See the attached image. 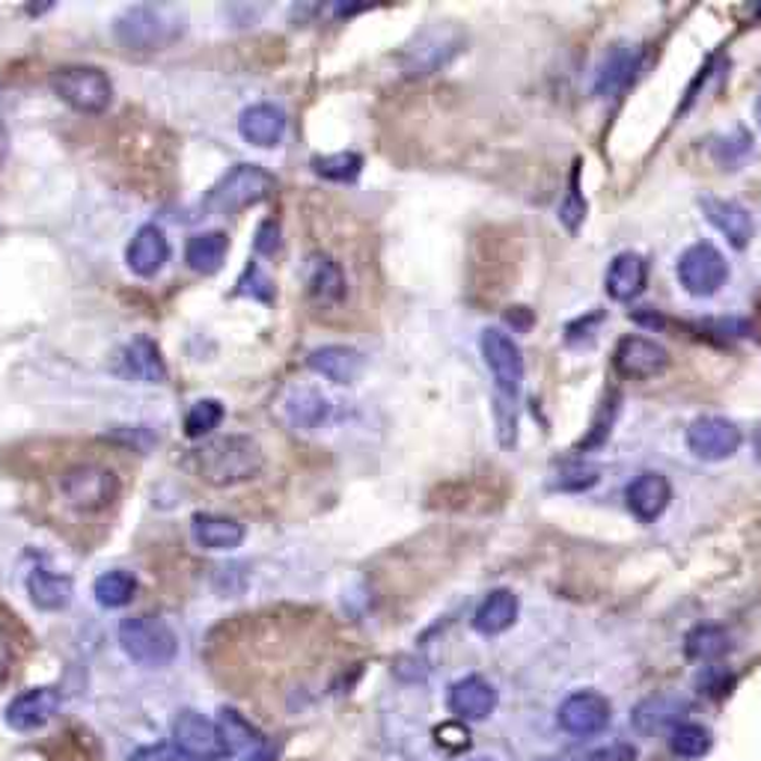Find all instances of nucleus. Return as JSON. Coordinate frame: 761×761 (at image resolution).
<instances>
[{"label":"nucleus","mask_w":761,"mask_h":761,"mask_svg":"<svg viewBox=\"0 0 761 761\" xmlns=\"http://www.w3.org/2000/svg\"><path fill=\"white\" fill-rule=\"evenodd\" d=\"M182 464L185 471H190V476H197L212 488H233L241 482L257 479L265 467V456L253 437L224 435L190 449Z\"/></svg>","instance_id":"1"},{"label":"nucleus","mask_w":761,"mask_h":761,"mask_svg":"<svg viewBox=\"0 0 761 761\" xmlns=\"http://www.w3.org/2000/svg\"><path fill=\"white\" fill-rule=\"evenodd\" d=\"M479 351L491 372L497 390V426L500 444L515 447L517 437V396L524 387V351L503 327H485L479 336Z\"/></svg>","instance_id":"2"},{"label":"nucleus","mask_w":761,"mask_h":761,"mask_svg":"<svg viewBox=\"0 0 761 761\" xmlns=\"http://www.w3.org/2000/svg\"><path fill=\"white\" fill-rule=\"evenodd\" d=\"M182 18L161 7H132L113 22L116 42L128 51H161L182 36Z\"/></svg>","instance_id":"3"},{"label":"nucleus","mask_w":761,"mask_h":761,"mask_svg":"<svg viewBox=\"0 0 761 761\" xmlns=\"http://www.w3.org/2000/svg\"><path fill=\"white\" fill-rule=\"evenodd\" d=\"M116 637H120L125 654L149 670H161V666L173 663L176 651H179V639L173 634V627L155 616L125 619Z\"/></svg>","instance_id":"4"},{"label":"nucleus","mask_w":761,"mask_h":761,"mask_svg":"<svg viewBox=\"0 0 761 761\" xmlns=\"http://www.w3.org/2000/svg\"><path fill=\"white\" fill-rule=\"evenodd\" d=\"M60 494L75 512H104L120 497V476L101 464H75L60 476Z\"/></svg>","instance_id":"5"},{"label":"nucleus","mask_w":761,"mask_h":761,"mask_svg":"<svg viewBox=\"0 0 761 761\" xmlns=\"http://www.w3.org/2000/svg\"><path fill=\"white\" fill-rule=\"evenodd\" d=\"M51 90L72 111L99 116L111 108L113 84L111 78L96 66H63L51 78Z\"/></svg>","instance_id":"6"},{"label":"nucleus","mask_w":761,"mask_h":761,"mask_svg":"<svg viewBox=\"0 0 761 761\" xmlns=\"http://www.w3.org/2000/svg\"><path fill=\"white\" fill-rule=\"evenodd\" d=\"M274 188H277V179L271 176L269 170L257 167V164H238L209 190L205 209L217 214L245 212L247 205L271 197Z\"/></svg>","instance_id":"7"},{"label":"nucleus","mask_w":761,"mask_h":761,"mask_svg":"<svg viewBox=\"0 0 761 761\" xmlns=\"http://www.w3.org/2000/svg\"><path fill=\"white\" fill-rule=\"evenodd\" d=\"M464 48V36L452 24H428L426 30L414 36V42L404 48L402 72L411 78L435 75L447 66L452 57Z\"/></svg>","instance_id":"8"},{"label":"nucleus","mask_w":761,"mask_h":761,"mask_svg":"<svg viewBox=\"0 0 761 761\" xmlns=\"http://www.w3.org/2000/svg\"><path fill=\"white\" fill-rule=\"evenodd\" d=\"M173 738L185 759L194 761H224L233 752L229 735L209 716L197 711H182L173 723Z\"/></svg>","instance_id":"9"},{"label":"nucleus","mask_w":761,"mask_h":761,"mask_svg":"<svg viewBox=\"0 0 761 761\" xmlns=\"http://www.w3.org/2000/svg\"><path fill=\"white\" fill-rule=\"evenodd\" d=\"M675 271H678V283L684 286V291L694 295V298H711L728 280L726 257L708 241L687 247Z\"/></svg>","instance_id":"10"},{"label":"nucleus","mask_w":761,"mask_h":761,"mask_svg":"<svg viewBox=\"0 0 761 761\" xmlns=\"http://www.w3.org/2000/svg\"><path fill=\"white\" fill-rule=\"evenodd\" d=\"M613 366L627 380L658 378L670 370V351L649 336H622L613 351Z\"/></svg>","instance_id":"11"},{"label":"nucleus","mask_w":761,"mask_h":761,"mask_svg":"<svg viewBox=\"0 0 761 761\" xmlns=\"http://www.w3.org/2000/svg\"><path fill=\"white\" fill-rule=\"evenodd\" d=\"M740 428L726 416H699L687 428V447L696 459L726 461L740 449Z\"/></svg>","instance_id":"12"},{"label":"nucleus","mask_w":761,"mask_h":761,"mask_svg":"<svg viewBox=\"0 0 761 761\" xmlns=\"http://www.w3.org/2000/svg\"><path fill=\"white\" fill-rule=\"evenodd\" d=\"M610 720H613L610 699L595 690H577L560 706V726L577 738H592L598 732H604Z\"/></svg>","instance_id":"13"},{"label":"nucleus","mask_w":761,"mask_h":761,"mask_svg":"<svg viewBox=\"0 0 761 761\" xmlns=\"http://www.w3.org/2000/svg\"><path fill=\"white\" fill-rule=\"evenodd\" d=\"M699 205H702V214L708 217V224L714 226L716 233H723L735 250H744V247L750 245L752 236H756V221H752V214L740 202L706 194L699 200Z\"/></svg>","instance_id":"14"},{"label":"nucleus","mask_w":761,"mask_h":761,"mask_svg":"<svg viewBox=\"0 0 761 761\" xmlns=\"http://www.w3.org/2000/svg\"><path fill=\"white\" fill-rule=\"evenodd\" d=\"M625 500L631 515L643 521V524H651V521H658L666 512V506L672 500V485L663 473L646 471L627 485Z\"/></svg>","instance_id":"15"},{"label":"nucleus","mask_w":761,"mask_h":761,"mask_svg":"<svg viewBox=\"0 0 761 761\" xmlns=\"http://www.w3.org/2000/svg\"><path fill=\"white\" fill-rule=\"evenodd\" d=\"M690 711V702L678 694H654L649 699H643L634 714H631V723L637 728L639 735H661L666 728L682 726L684 714Z\"/></svg>","instance_id":"16"},{"label":"nucleus","mask_w":761,"mask_h":761,"mask_svg":"<svg viewBox=\"0 0 761 761\" xmlns=\"http://www.w3.org/2000/svg\"><path fill=\"white\" fill-rule=\"evenodd\" d=\"M57 711H60V694L54 687H34L15 696L7 706V723L15 732H34L46 726Z\"/></svg>","instance_id":"17"},{"label":"nucleus","mask_w":761,"mask_h":761,"mask_svg":"<svg viewBox=\"0 0 761 761\" xmlns=\"http://www.w3.org/2000/svg\"><path fill=\"white\" fill-rule=\"evenodd\" d=\"M116 372H123L125 378L140 380V384H164L167 380V363L161 358V351L152 339H132L120 351Z\"/></svg>","instance_id":"18"},{"label":"nucleus","mask_w":761,"mask_h":761,"mask_svg":"<svg viewBox=\"0 0 761 761\" xmlns=\"http://www.w3.org/2000/svg\"><path fill=\"white\" fill-rule=\"evenodd\" d=\"M307 366L334 384H354L366 370V358L351 346H322L310 351Z\"/></svg>","instance_id":"19"},{"label":"nucleus","mask_w":761,"mask_h":761,"mask_svg":"<svg viewBox=\"0 0 761 761\" xmlns=\"http://www.w3.org/2000/svg\"><path fill=\"white\" fill-rule=\"evenodd\" d=\"M646 280H649V262L634 253V250H625L619 253L610 269H607L604 289L607 295L619 303H627L637 298L639 291L646 289Z\"/></svg>","instance_id":"20"},{"label":"nucleus","mask_w":761,"mask_h":761,"mask_svg":"<svg viewBox=\"0 0 761 761\" xmlns=\"http://www.w3.org/2000/svg\"><path fill=\"white\" fill-rule=\"evenodd\" d=\"M303 283H307L310 301L319 303V307H336L346 298V271L339 269V262L322 257V253L307 259Z\"/></svg>","instance_id":"21"},{"label":"nucleus","mask_w":761,"mask_h":761,"mask_svg":"<svg viewBox=\"0 0 761 761\" xmlns=\"http://www.w3.org/2000/svg\"><path fill=\"white\" fill-rule=\"evenodd\" d=\"M170 259L167 236L158 226H140L132 238V245L125 250V262L128 271L137 277H155L158 271L164 269V262Z\"/></svg>","instance_id":"22"},{"label":"nucleus","mask_w":761,"mask_h":761,"mask_svg":"<svg viewBox=\"0 0 761 761\" xmlns=\"http://www.w3.org/2000/svg\"><path fill=\"white\" fill-rule=\"evenodd\" d=\"M497 708V690L482 675H467L452 684L449 690V711L459 720H485Z\"/></svg>","instance_id":"23"},{"label":"nucleus","mask_w":761,"mask_h":761,"mask_svg":"<svg viewBox=\"0 0 761 761\" xmlns=\"http://www.w3.org/2000/svg\"><path fill=\"white\" fill-rule=\"evenodd\" d=\"M639 48L619 42L604 54L598 75H595V92L598 96H616L631 84V78L637 75L639 68Z\"/></svg>","instance_id":"24"},{"label":"nucleus","mask_w":761,"mask_h":761,"mask_svg":"<svg viewBox=\"0 0 761 761\" xmlns=\"http://www.w3.org/2000/svg\"><path fill=\"white\" fill-rule=\"evenodd\" d=\"M238 132H241L247 144L271 149V146L280 144L283 135H286V113L277 104H265V101L250 104L238 120Z\"/></svg>","instance_id":"25"},{"label":"nucleus","mask_w":761,"mask_h":761,"mask_svg":"<svg viewBox=\"0 0 761 761\" xmlns=\"http://www.w3.org/2000/svg\"><path fill=\"white\" fill-rule=\"evenodd\" d=\"M283 414L295 428L313 432L330 416V399L315 387H291L283 399Z\"/></svg>","instance_id":"26"},{"label":"nucleus","mask_w":761,"mask_h":761,"mask_svg":"<svg viewBox=\"0 0 761 761\" xmlns=\"http://www.w3.org/2000/svg\"><path fill=\"white\" fill-rule=\"evenodd\" d=\"M194 538L197 545L205 550H233L245 541V524L236 521V517L226 515H209V512H200L194 515Z\"/></svg>","instance_id":"27"},{"label":"nucleus","mask_w":761,"mask_h":761,"mask_svg":"<svg viewBox=\"0 0 761 761\" xmlns=\"http://www.w3.org/2000/svg\"><path fill=\"white\" fill-rule=\"evenodd\" d=\"M27 595L39 610L46 613H54V610H63L72 598V581L66 574H60L54 569H46V565H36L30 574H27Z\"/></svg>","instance_id":"28"},{"label":"nucleus","mask_w":761,"mask_h":761,"mask_svg":"<svg viewBox=\"0 0 761 761\" xmlns=\"http://www.w3.org/2000/svg\"><path fill=\"white\" fill-rule=\"evenodd\" d=\"M517 619V595L509 589H494L473 613V627L485 637H497L515 625Z\"/></svg>","instance_id":"29"},{"label":"nucleus","mask_w":761,"mask_h":761,"mask_svg":"<svg viewBox=\"0 0 761 761\" xmlns=\"http://www.w3.org/2000/svg\"><path fill=\"white\" fill-rule=\"evenodd\" d=\"M226 250H229V241H226L224 233H200V236L190 238L188 247H185V262L197 274H214L224 265Z\"/></svg>","instance_id":"30"},{"label":"nucleus","mask_w":761,"mask_h":761,"mask_svg":"<svg viewBox=\"0 0 761 761\" xmlns=\"http://www.w3.org/2000/svg\"><path fill=\"white\" fill-rule=\"evenodd\" d=\"M728 649H732L728 634L716 625H699L684 637V654H687L690 661H716V658H723Z\"/></svg>","instance_id":"31"},{"label":"nucleus","mask_w":761,"mask_h":761,"mask_svg":"<svg viewBox=\"0 0 761 761\" xmlns=\"http://www.w3.org/2000/svg\"><path fill=\"white\" fill-rule=\"evenodd\" d=\"M92 595H96V601L101 607L120 610V607L135 601L137 577L132 571H108V574H101L99 581L92 583Z\"/></svg>","instance_id":"32"},{"label":"nucleus","mask_w":761,"mask_h":761,"mask_svg":"<svg viewBox=\"0 0 761 761\" xmlns=\"http://www.w3.org/2000/svg\"><path fill=\"white\" fill-rule=\"evenodd\" d=\"M313 170L327 182H354L363 170V158L358 152H334V155L313 158Z\"/></svg>","instance_id":"33"},{"label":"nucleus","mask_w":761,"mask_h":761,"mask_svg":"<svg viewBox=\"0 0 761 761\" xmlns=\"http://www.w3.org/2000/svg\"><path fill=\"white\" fill-rule=\"evenodd\" d=\"M672 752L682 759H699L711 750V732L699 723H682L672 728Z\"/></svg>","instance_id":"34"},{"label":"nucleus","mask_w":761,"mask_h":761,"mask_svg":"<svg viewBox=\"0 0 761 761\" xmlns=\"http://www.w3.org/2000/svg\"><path fill=\"white\" fill-rule=\"evenodd\" d=\"M224 423V404L217 399H200L185 416V435L188 437H205L212 435L214 428Z\"/></svg>","instance_id":"35"},{"label":"nucleus","mask_w":761,"mask_h":761,"mask_svg":"<svg viewBox=\"0 0 761 761\" xmlns=\"http://www.w3.org/2000/svg\"><path fill=\"white\" fill-rule=\"evenodd\" d=\"M595 482H598V471L595 467H589V464H571L562 473H557L553 488H560V491H586V488H592Z\"/></svg>","instance_id":"36"},{"label":"nucleus","mask_w":761,"mask_h":761,"mask_svg":"<svg viewBox=\"0 0 761 761\" xmlns=\"http://www.w3.org/2000/svg\"><path fill=\"white\" fill-rule=\"evenodd\" d=\"M583 217H586V202H583L581 188H577V170H574L569 197H565V202L560 205V221L565 224L569 233H577V226L583 224Z\"/></svg>","instance_id":"37"},{"label":"nucleus","mask_w":761,"mask_h":761,"mask_svg":"<svg viewBox=\"0 0 761 761\" xmlns=\"http://www.w3.org/2000/svg\"><path fill=\"white\" fill-rule=\"evenodd\" d=\"M619 399L613 396L610 402H604V408H601V414H598V420H595L592 426V435L583 440L581 447L583 449H592L598 447V444H604V437H610V426H613V420H616V411H619Z\"/></svg>","instance_id":"38"},{"label":"nucleus","mask_w":761,"mask_h":761,"mask_svg":"<svg viewBox=\"0 0 761 761\" xmlns=\"http://www.w3.org/2000/svg\"><path fill=\"white\" fill-rule=\"evenodd\" d=\"M637 747L627 744V740H616V744H607V747H598L592 752H583V761H637Z\"/></svg>","instance_id":"39"},{"label":"nucleus","mask_w":761,"mask_h":761,"mask_svg":"<svg viewBox=\"0 0 761 761\" xmlns=\"http://www.w3.org/2000/svg\"><path fill=\"white\" fill-rule=\"evenodd\" d=\"M128 761H188L182 756L179 747L173 744H152V747H144V750L132 752Z\"/></svg>","instance_id":"40"},{"label":"nucleus","mask_w":761,"mask_h":761,"mask_svg":"<svg viewBox=\"0 0 761 761\" xmlns=\"http://www.w3.org/2000/svg\"><path fill=\"white\" fill-rule=\"evenodd\" d=\"M277 247H280V226L274 224V221H265L257 233V250L262 257H271Z\"/></svg>","instance_id":"41"},{"label":"nucleus","mask_w":761,"mask_h":761,"mask_svg":"<svg viewBox=\"0 0 761 761\" xmlns=\"http://www.w3.org/2000/svg\"><path fill=\"white\" fill-rule=\"evenodd\" d=\"M12 661H15V651H12V639L7 637V631L0 627V684L10 678Z\"/></svg>","instance_id":"42"},{"label":"nucleus","mask_w":761,"mask_h":761,"mask_svg":"<svg viewBox=\"0 0 761 761\" xmlns=\"http://www.w3.org/2000/svg\"><path fill=\"white\" fill-rule=\"evenodd\" d=\"M7 155H10V135H7V128L0 125V164L7 161Z\"/></svg>","instance_id":"43"},{"label":"nucleus","mask_w":761,"mask_h":761,"mask_svg":"<svg viewBox=\"0 0 761 761\" xmlns=\"http://www.w3.org/2000/svg\"><path fill=\"white\" fill-rule=\"evenodd\" d=\"M247 761H277V752L271 750V747H265V750H257L253 756Z\"/></svg>","instance_id":"44"},{"label":"nucleus","mask_w":761,"mask_h":761,"mask_svg":"<svg viewBox=\"0 0 761 761\" xmlns=\"http://www.w3.org/2000/svg\"><path fill=\"white\" fill-rule=\"evenodd\" d=\"M752 447H756V459H759V464H761V426H759V432H756V437H752Z\"/></svg>","instance_id":"45"},{"label":"nucleus","mask_w":761,"mask_h":761,"mask_svg":"<svg viewBox=\"0 0 761 761\" xmlns=\"http://www.w3.org/2000/svg\"><path fill=\"white\" fill-rule=\"evenodd\" d=\"M756 120H759V125H761V96H759V101H756Z\"/></svg>","instance_id":"46"}]
</instances>
